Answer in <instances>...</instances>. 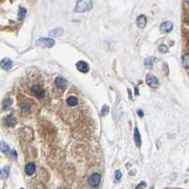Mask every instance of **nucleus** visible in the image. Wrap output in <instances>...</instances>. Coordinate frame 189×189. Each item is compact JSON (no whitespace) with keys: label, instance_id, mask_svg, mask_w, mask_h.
Returning <instances> with one entry per match:
<instances>
[{"label":"nucleus","instance_id":"10","mask_svg":"<svg viewBox=\"0 0 189 189\" xmlns=\"http://www.w3.org/2000/svg\"><path fill=\"white\" fill-rule=\"evenodd\" d=\"M5 124L8 127H14L16 125V119L13 115H8L5 118Z\"/></svg>","mask_w":189,"mask_h":189},{"label":"nucleus","instance_id":"30","mask_svg":"<svg viewBox=\"0 0 189 189\" xmlns=\"http://www.w3.org/2000/svg\"><path fill=\"white\" fill-rule=\"evenodd\" d=\"M21 189H24V188H21Z\"/></svg>","mask_w":189,"mask_h":189},{"label":"nucleus","instance_id":"11","mask_svg":"<svg viewBox=\"0 0 189 189\" xmlns=\"http://www.w3.org/2000/svg\"><path fill=\"white\" fill-rule=\"evenodd\" d=\"M25 170H26V173L28 175V176H31L34 174L35 172V165L33 163H28L27 164L26 167H25Z\"/></svg>","mask_w":189,"mask_h":189},{"label":"nucleus","instance_id":"19","mask_svg":"<svg viewBox=\"0 0 189 189\" xmlns=\"http://www.w3.org/2000/svg\"><path fill=\"white\" fill-rule=\"evenodd\" d=\"M26 14H27V9L23 7H20L19 8V13H18V19L23 20L26 17Z\"/></svg>","mask_w":189,"mask_h":189},{"label":"nucleus","instance_id":"21","mask_svg":"<svg viewBox=\"0 0 189 189\" xmlns=\"http://www.w3.org/2000/svg\"><path fill=\"white\" fill-rule=\"evenodd\" d=\"M12 104H13V100H12V99H11V98H7V99H5V100L3 101V108L7 110V109L11 108Z\"/></svg>","mask_w":189,"mask_h":189},{"label":"nucleus","instance_id":"3","mask_svg":"<svg viewBox=\"0 0 189 189\" xmlns=\"http://www.w3.org/2000/svg\"><path fill=\"white\" fill-rule=\"evenodd\" d=\"M101 182V175L99 173H94L88 179V183L92 187H96Z\"/></svg>","mask_w":189,"mask_h":189},{"label":"nucleus","instance_id":"17","mask_svg":"<svg viewBox=\"0 0 189 189\" xmlns=\"http://www.w3.org/2000/svg\"><path fill=\"white\" fill-rule=\"evenodd\" d=\"M154 62H155V58L153 57H148L145 60V65L148 68H151L153 66L154 64Z\"/></svg>","mask_w":189,"mask_h":189},{"label":"nucleus","instance_id":"8","mask_svg":"<svg viewBox=\"0 0 189 189\" xmlns=\"http://www.w3.org/2000/svg\"><path fill=\"white\" fill-rule=\"evenodd\" d=\"M13 62L9 59H8V58L3 59L2 61L0 62V66H1L2 69H4V70H6V71L9 70V69L13 67Z\"/></svg>","mask_w":189,"mask_h":189},{"label":"nucleus","instance_id":"28","mask_svg":"<svg viewBox=\"0 0 189 189\" xmlns=\"http://www.w3.org/2000/svg\"><path fill=\"white\" fill-rule=\"evenodd\" d=\"M186 1H187V4L189 5V0H186Z\"/></svg>","mask_w":189,"mask_h":189},{"label":"nucleus","instance_id":"9","mask_svg":"<svg viewBox=\"0 0 189 189\" xmlns=\"http://www.w3.org/2000/svg\"><path fill=\"white\" fill-rule=\"evenodd\" d=\"M137 27L140 28H144L147 25V17L145 15H139L136 20Z\"/></svg>","mask_w":189,"mask_h":189},{"label":"nucleus","instance_id":"2","mask_svg":"<svg viewBox=\"0 0 189 189\" xmlns=\"http://www.w3.org/2000/svg\"><path fill=\"white\" fill-rule=\"evenodd\" d=\"M36 45L41 47H45V48H50L55 45V41L53 39L50 38H40L37 40Z\"/></svg>","mask_w":189,"mask_h":189},{"label":"nucleus","instance_id":"18","mask_svg":"<svg viewBox=\"0 0 189 189\" xmlns=\"http://www.w3.org/2000/svg\"><path fill=\"white\" fill-rule=\"evenodd\" d=\"M9 169L8 166H5L3 168H0V178L2 179H5L8 177L9 175Z\"/></svg>","mask_w":189,"mask_h":189},{"label":"nucleus","instance_id":"25","mask_svg":"<svg viewBox=\"0 0 189 189\" xmlns=\"http://www.w3.org/2000/svg\"><path fill=\"white\" fill-rule=\"evenodd\" d=\"M114 176H115V179L117 181H119L121 179V177H122V173H121V171L120 170H116L115 172H114Z\"/></svg>","mask_w":189,"mask_h":189},{"label":"nucleus","instance_id":"15","mask_svg":"<svg viewBox=\"0 0 189 189\" xmlns=\"http://www.w3.org/2000/svg\"><path fill=\"white\" fill-rule=\"evenodd\" d=\"M66 102H67V104H68L69 106L74 107V106L78 105V99L76 96H69V97L67 98Z\"/></svg>","mask_w":189,"mask_h":189},{"label":"nucleus","instance_id":"24","mask_svg":"<svg viewBox=\"0 0 189 189\" xmlns=\"http://www.w3.org/2000/svg\"><path fill=\"white\" fill-rule=\"evenodd\" d=\"M159 51H160L161 53H166L168 51V48L166 45H161L160 46H159Z\"/></svg>","mask_w":189,"mask_h":189},{"label":"nucleus","instance_id":"26","mask_svg":"<svg viewBox=\"0 0 189 189\" xmlns=\"http://www.w3.org/2000/svg\"><path fill=\"white\" fill-rule=\"evenodd\" d=\"M146 186H147V184H146L145 182H142V183H140V184H139L136 186L135 189H144Z\"/></svg>","mask_w":189,"mask_h":189},{"label":"nucleus","instance_id":"13","mask_svg":"<svg viewBox=\"0 0 189 189\" xmlns=\"http://www.w3.org/2000/svg\"><path fill=\"white\" fill-rule=\"evenodd\" d=\"M55 83L59 88H64L66 85V79L63 77H57L55 79Z\"/></svg>","mask_w":189,"mask_h":189},{"label":"nucleus","instance_id":"22","mask_svg":"<svg viewBox=\"0 0 189 189\" xmlns=\"http://www.w3.org/2000/svg\"><path fill=\"white\" fill-rule=\"evenodd\" d=\"M20 109H21V111L23 113H26L29 110V105L26 102H23V103H21V105H20Z\"/></svg>","mask_w":189,"mask_h":189},{"label":"nucleus","instance_id":"20","mask_svg":"<svg viewBox=\"0 0 189 189\" xmlns=\"http://www.w3.org/2000/svg\"><path fill=\"white\" fill-rule=\"evenodd\" d=\"M182 63L184 67H189V54H185L183 56Z\"/></svg>","mask_w":189,"mask_h":189},{"label":"nucleus","instance_id":"1","mask_svg":"<svg viewBox=\"0 0 189 189\" xmlns=\"http://www.w3.org/2000/svg\"><path fill=\"white\" fill-rule=\"evenodd\" d=\"M93 7L92 0H77L75 11L77 13H85L90 11Z\"/></svg>","mask_w":189,"mask_h":189},{"label":"nucleus","instance_id":"5","mask_svg":"<svg viewBox=\"0 0 189 189\" xmlns=\"http://www.w3.org/2000/svg\"><path fill=\"white\" fill-rule=\"evenodd\" d=\"M146 82H147V85H150V86L152 87V88H155V87H157V86L159 85L158 78H157L155 76L151 75V74H148V75L147 76V78H146Z\"/></svg>","mask_w":189,"mask_h":189},{"label":"nucleus","instance_id":"23","mask_svg":"<svg viewBox=\"0 0 189 189\" xmlns=\"http://www.w3.org/2000/svg\"><path fill=\"white\" fill-rule=\"evenodd\" d=\"M109 111H110V109H109V107L107 105H104L103 108H102V111H101V114L103 116H106L109 113Z\"/></svg>","mask_w":189,"mask_h":189},{"label":"nucleus","instance_id":"14","mask_svg":"<svg viewBox=\"0 0 189 189\" xmlns=\"http://www.w3.org/2000/svg\"><path fill=\"white\" fill-rule=\"evenodd\" d=\"M63 34H64V29L61 28V27L55 28V29H53V31H49V35H51L53 37H60V36H62Z\"/></svg>","mask_w":189,"mask_h":189},{"label":"nucleus","instance_id":"7","mask_svg":"<svg viewBox=\"0 0 189 189\" xmlns=\"http://www.w3.org/2000/svg\"><path fill=\"white\" fill-rule=\"evenodd\" d=\"M172 28H173V24H172L171 22H169V21L164 22V23H162L161 26H160V31H161L162 32H165V33L171 31Z\"/></svg>","mask_w":189,"mask_h":189},{"label":"nucleus","instance_id":"6","mask_svg":"<svg viewBox=\"0 0 189 189\" xmlns=\"http://www.w3.org/2000/svg\"><path fill=\"white\" fill-rule=\"evenodd\" d=\"M76 67L78 71H81L82 73H87L89 71V65L87 63H85L84 61H79L77 63Z\"/></svg>","mask_w":189,"mask_h":189},{"label":"nucleus","instance_id":"16","mask_svg":"<svg viewBox=\"0 0 189 189\" xmlns=\"http://www.w3.org/2000/svg\"><path fill=\"white\" fill-rule=\"evenodd\" d=\"M0 151L5 154H9V151H11V150H9V147L5 142H0Z\"/></svg>","mask_w":189,"mask_h":189},{"label":"nucleus","instance_id":"27","mask_svg":"<svg viewBox=\"0 0 189 189\" xmlns=\"http://www.w3.org/2000/svg\"><path fill=\"white\" fill-rule=\"evenodd\" d=\"M137 114H138L139 116H141V117L144 115V112H143L142 110H137Z\"/></svg>","mask_w":189,"mask_h":189},{"label":"nucleus","instance_id":"29","mask_svg":"<svg viewBox=\"0 0 189 189\" xmlns=\"http://www.w3.org/2000/svg\"><path fill=\"white\" fill-rule=\"evenodd\" d=\"M150 189H153V187H151V188H150Z\"/></svg>","mask_w":189,"mask_h":189},{"label":"nucleus","instance_id":"12","mask_svg":"<svg viewBox=\"0 0 189 189\" xmlns=\"http://www.w3.org/2000/svg\"><path fill=\"white\" fill-rule=\"evenodd\" d=\"M133 138H134V141H135L136 146H137L138 147H141V144H142V141H141V136H140V133H139L138 128H135V129H134Z\"/></svg>","mask_w":189,"mask_h":189},{"label":"nucleus","instance_id":"4","mask_svg":"<svg viewBox=\"0 0 189 189\" xmlns=\"http://www.w3.org/2000/svg\"><path fill=\"white\" fill-rule=\"evenodd\" d=\"M31 92L37 97L42 98L45 96V90L40 85H33L31 88Z\"/></svg>","mask_w":189,"mask_h":189}]
</instances>
